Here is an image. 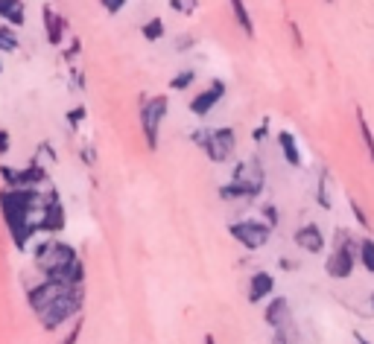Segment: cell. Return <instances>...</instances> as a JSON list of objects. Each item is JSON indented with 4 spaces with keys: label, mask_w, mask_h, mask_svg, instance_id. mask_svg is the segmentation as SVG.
Masks as SVG:
<instances>
[{
    "label": "cell",
    "mask_w": 374,
    "mask_h": 344,
    "mask_svg": "<svg viewBox=\"0 0 374 344\" xmlns=\"http://www.w3.org/2000/svg\"><path fill=\"white\" fill-rule=\"evenodd\" d=\"M47 181H50V172L38 157L26 169H21V187H44Z\"/></svg>",
    "instance_id": "15"
},
{
    "label": "cell",
    "mask_w": 374,
    "mask_h": 344,
    "mask_svg": "<svg viewBox=\"0 0 374 344\" xmlns=\"http://www.w3.org/2000/svg\"><path fill=\"white\" fill-rule=\"evenodd\" d=\"M190 140L205 152L211 164H228L237 149V132L231 126H216V128H199L193 132Z\"/></svg>",
    "instance_id": "3"
},
{
    "label": "cell",
    "mask_w": 374,
    "mask_h": 344,
    "mask_svg": "<svg viewBox=\"0 0 374 344\" xmlns=\"http://www.w3.org/2000/svg\"><path fill=\"white\" fill-rule=\"evenodd\" d=\"M266 132H269V120H263V123H260V126L255 128V132H252V137H255V140L260 143L263 137H266Z\"/></svg>",
    "instance_id": "31"
},
{
    "label": "cell",
    "mask_w": 374,
    "mask_h": 344,
    "mask_svg": "<svg viewBox=\"0 0 374 344\" xmlns=\"http://www.w3.org/2000/svg\"><path fill=\"white\" fill-rule=\"evenodd\" d=\"M318 205L325 210H330V196H328V172H322V178H318Z\"/></svg>",
    "instance_id": "25"
},
{
    "label": "cell",
    "mask_w": 374,
    "mask_h": 344,
    "mask_svg": "<svg viewBox=\"0 0 374 344\" xmlns=\"http://www.w3.org/2000/svg\"><path fill=\"white\" fill-rule=\"evenodd\" d=\"M167 114H170V99L158 94V96H149L146 103L141 105V135L146 140V149L149 152H155L158 149V137H161V126L164 120H167Z\"/></svg>",
    "instance_id": "4"
},
{
    "label": "cell",
    "mask_w": 374,
    "mask_h": 344,
    "mask_svg": "<svg viewBox=\"0 0 374 344\" xmlns=\"http://www.w3.org/2000/svg\"><path fill=\"white\" fill-rule=\"evenodd\" d=\"M275 292V277L269 271H255L252 280H248V304H263L266 298H272Z\"/></svg>",
    "instance_id": "12"
},
{
    "label": "cell",
    "mask_w": 374,
    "mask_h": 344,
    "mask_svg": "<svg viewBox=\"0 0 374 344\" xmlns=\"http://www.w3.org/2000/svg\"><path fill=\"white\" fill-rule=\"evenodd\" d=\"M354 266H357V242L351 239L348 231H337V246L328 257L325 271L334 280H345L354 275Z\"/></svg>",
    "instance_id": "5"
},
{
    "label": "cell",
    "mask_w": 374,
    "mask_h": 344,
    "mask_svg": "<svg viewBox=\"0 0 374 344\" xmlns=\"http://www.w3.org/2000/svg\"><path fill=\"white\" fill-rule=\"evenodd\" d=\"M281 268H287V271H293V268H296V263H289V260H281Z\"/></svg>",
    "instance_id": "33"
},
{
    "label": "cell",
    "mask_w": 374,
    "mask_h": 344,
    "mask_svg": "<svg viewBox=\"0 0 374 344\" xmlns=\"http://www.w3.org/2000/svg\"><path fill=\"white\" fill-rule=\"evenodd\" d=\"M354 341H357V344H368V341L363 338V333H354Z\"/></svg>",
    "instance_id": "34"
},
{
    "label": "cell",
    "mask_w": 374,
    "mask_h": 344,
    "mask_svg": "<svg viewBox=\"0 0 374 344\" xmlns=\"http://www.w3.org/2000/svg\"><path fill=\"white\" fill-rule=\"evenodd\" d=\"M170 9L178 12V15H196V9H199V0H170Z\"/></svg>",
    "instance_id": "24"
},
{
    "label": "cell",
    "mask_w": 374,
    "mask_h": 344,
    "mask_svg": "<svg viewBox=\"0 0 374 344\" xmlns=\"http://www.w3.org/2000/svg\"><path fill=\"white\" fill-rule=\"evenodd\" d=\"M328 3H334V0H328Z\"/></svg>",
    "instance_id": "38"
},
{
    "label": "cell",
    "mask_w": 374,
    "mask_h": 344,
    "mask_svg": "<svg viewBox=\"0 0 374 344\" xmlns=\"http://www.w3.org/2000/svg\"><path fill=\"white\" fill-rule=\"evenodd\" d=\"M9 149H12V135L6 132V128H0V157L9 155Z\"/></svg>",
    "instance_id": "30"
},
{
    "label": "cell",
    "mask_w": 374,
    "mask_h": 344,
    "mask_svg": "<svg viewBox=\"0 0 374 344\" xmlns=\"http://www.w3.org/2000/svg\"><path fill=\"white\" fill-rule=\"evenodd\" d=\"M357 263H363L368 275H374V239L371 237L357 242Z\"/></svg>",
    "instance_id": "18"
},
{
    "label": "cell",
    "mask_w": 374,
    "mask_h": 344,
    "mask_svg": "<svg viewBox=\"0 0 374 344\" xmlns=\"http://www.w3.org/2000/svg\"><path fill=\"white\" fill-rule=\"evenodd\" d=\"M67 219V213H65V205H62V198L59 193L50 187V193L44 196V207H41V219H38V231H44L47 237H56L65 231V222Z\"/></svg>",
    "instance_id": "8"
},
{
    "label": "cell",
    "mask_w": 374,
    "mask_h": 344,
    "mask_svg": "<svg viewBox=\"0 0 374 344\" xmlns=\"http://www.w3.org/2000/svg\"><path fill=\"white\" fill-rule=\"evenodd\" d=\"M129 0H100V6L108 12V15H120L123 9H126Z\"/></svg>",
    "instance_id": "27"
},
{
    "label": "cell",
    "mask_w": 374,
    "mask_h": 344,
    "mask_svg": "<svg viewBox=\"0 0 374 344\" xmlns=\"http://www.w3.org/2000/svg\"><path fill=\"white\" fill-rule=\"evenodd\" d=\"M263 321H266L275 333H284V329L289 327V304H287V298H272L266 312H263Z\"/></svg>",
    "instance_id": "13"
},
{
    "label": "cell",
    "mask_w": 374,
    "mask_h": 344,
    "mask_svg": "<svg viewBox=\"0 0 374 344\" xmlns=\"http://www.w3.org/2000/svg\"><path fill=\"white\" fill-rule=\"evenodd\" d=\"M234 184H240V187L248 193V198H257L266 187V172H263V164L257 157H248V161H240L234 166V175H231Z\"/></svg>",
    "instance_id": "7"
},
{
    "label": "cell",
    "mask_w": 374,
    "mask_h": 344,
    "mask_svg": "<svg viewBox=\"0 0 374 344\" xmlns=\"http://www.w3.org/2000/svg\"><path fill=\"white\" fill-rule=\"evenodd\" d=\"M26 304L35 312L38 324L47 333H56L71 318H79L85 307V286H71L59 280H41L26 289Z\"/></svg>",
    "instance_id": "1"
},
{
    "label": "cell",
    "mask_w": 374,
    "mask_h": 344,
    "mask_svg": "<svg viewBox=\"0 0 374 344\" xmlns=\"http://www.w3.org/2000/svg\"><path fill=\"white\" fill-rule=\"evenodd\" d=\"M85 114H88V111H85V105H76L74 111H67V123H71V126L76 128L82 120H85Z\"/></svg>",
    "instance_id": "29"
},
{
    "label": "cell",
    "mask_w": 374,
    "mask_h": 344,
    "mask_svg": "<svg viewBox=\"0 0 374 344\" xmlns=\"http://www.w3.org/2000/svg\"><path fill=\"white\" fill-rule=\"evenodd\" d=\"M0 181H3L6 187H21V169L9 166V164H0Z\"/></svg>",
    "instance_id": "23"
},
{
    "label": "cell",
    "mask_w": 374,
    "mask_h": 344,
    "mask_svg": "<svg viewBox=\"0 0 374 344\" xmlns=\"http://www.w3.org/2000/svg\"><path fill=\"white\" fill-rule=\"evenodd\" d=\"M228 234L234 242H240L246 251H260L272 237V227L260 219H240L228 225Z\"/></svg>",
    "instance_id": "6"
},
{
    "label": "cell",
    "mask_w": 374,
    "mask_h": 344,
    "mask_svg": "<svg viewBox=\"0 0 374 344\" xmlns=\"http://www.w3.org/2000/svg\"><path fill=\"white\" fill-rule=\"evenodd\" d=\"M228 3H231V15L243 30V35L255 38V21H252V15H248V9H246V0H228Z\"/></svg>",
    "instance_id": "17"
},
{
    "label": "cell",
    "mask_w": 374,
    "mask_h": 344,
    "mask_svg": "<svg viewBox=\"0 0 374 344\" xmlns=\"http://www.w3.org/2000/svg\"><path fill=\"white\" fill-rule=\"evenodd\" d=\"M357 126H359V135H363L366 152H368V157H371V161H374V132H371V126H368V120H366L363 108H357Z\"/></svg>",
    "instance_id": "21"
},
{
    "label": "cell",
    "mask_w": 374,
    "mask_h": 344,
    "mask_svg": "<svg viewBox=\"0 0 374 344\" xmlns=\"http://www.w3.org/2000/svg\"><path fill=\"white\" fill-rule=\"evenodd\" d=\"M0 74H3V55H0Z\"/></svg>",
    "instance_id": "36"
},
{
    "label": "cell",
    "mask_w": 374,
    "mask_h": 344,
    "mask_svg": "<svg viewBox=\"0 0 374 344\" xmlns=\"http://www.w3.org/2000/svg\"><path fill=\"white\" fill-rule=\"evenodd\" d=\"M41 24H44V38H47V44L62 47V41H65V35H67V21H65L50 3L41 6Z\"/></svg>",
    "instance_id": "10"
},
{
    "label": "cell",
    "mask_w": 374,
    "mask_h": 344,
    "mask_svg": "<svg viewBox=\"0 0 374 344\" xmlns=\"http://www.w3.org/2000/svg\"><path fill=\"white\" fill-rule=\"evenodd\" d=\"M164 33H167V24H164L161 15H155V18H149L146 24H141V35H144V41H161Z\"/></svg>",
    "instance_id": "19"
},
{
    "label": "cell",
    "mask_w": 374,
    "mask_h": 344,
    "mask_svg": "<svg viewBox=\"0 0 374 344\" xmlns=\"http://www.w3.org/2000/svg\"><path fill=\"white\" fill-rule=\"evenodd\" d=\"M0 21L12 30H21L26 24V9H24V0H0Z\"/></svg>",
    "instance_id": "14"
},
{
    "label": "cell",
    "mask_w": 374,
    "mask_h": 344,
    "mask_svg": "<svg viewBox=\"0 0 374 344\" xmlns=\"http://www.w3.org/2000/svg\"><path fill=\"white\" fill-rule=\"evenodd\" d=\"M260 213H263V219H266V225H269L272 231H275V225L281 222V216H278V207H275V205H263V207H260Z\"/></svg>",
    "instance_id": "26"
},
{
    "label": "cell",
    "mask_w": 374,
    "mask_h": 344,
    "mask_svg": "<svg viewBox=\"0 0 374 344\" xmlns=\"http://www.w3.org/2000/svg\"><path fill=\"white\" fill-rule=\"evenodd\" d=\"M371 309H374V295H371Z\"/></svg>",
    "instance_id": "37"
},
{
    "label": "cell",
    "mask_w": 374,
    "mask_h": 344,
    "mask_svg": "<svg viewBox=\"0 0 374 344\" xmlns=\"http://www.w3.org/2000/svg\"><path fill=\"white\" fill-rule=\"evenodd\" d=\"M205 344H216V336H211V333H207V336H205Z\"/></svg>",
    "instance_id": "35"
},
{
    "label": "cell",
    "mask_w": 374,
    "mask_h": 344,
    "mask_svg": "<svg viewBox=\"0 0 374 344\" xmlns=\"http://www.w3.org/2000/svg\"><path fill=\"white\" fill-rule=\"evenodd\" d=\"M226 91H228V88H226V82H223V79H211V85H207L205 91H199V94L187 103L190 114H193V117H199V120H202V117H207V114H211L219 103H223Z\"/></svg>",
    "instance_id": "9"
},
{
    "label": "cell",
    "mask_w": 374,
    "mask_h": 344,
    "mask_svg": "<svg viewBox=\"0 0 374 344\" xmlns=\"http://www.w3.org/2000/svg\"><path fill=\"white\" fill-rule=\"evenodd\" d=\"M351 210H354V216H357V222H359V225H363V227H368V219H366V213H363V210H359V205L354 202V198H351Z\"/></svg>",
    "instance_id": "32"
},
{
    "label": "cell",
    "mask_w": 374,
    "mask_h": 344,
    "mask_svg": "<svg viewBox=\"0 0 374 344\" xmlns=\"http://www.w3.org/2000/svg\"><path fill=\"white\" fill-rule=\"evenodd\" d=\"M296 246L301 251H307V254H322L325 251V234H322V227H318L316 222L301 225L298 231H296Z\"/></svg>",
    "instance_id": "11"
},
{
    "label": "cell",
    "mask_w": 374,
    "mask_h": 344,
    "mask_svg": "<svg viewBox=\"0 0 374 344\" xmlns=\"http://www.w3.org/2000/svg\"><path fill=\"white\" fill-rule=\"evenodd\" d=\"M79 333H82V315H79V318H74V329L62 338V344H76L79 341Z\"/></svg>",
    "instance_id": "28"
},
{
    "label": "cell",
    "mask_w": 374,
    "mask_h": 344,
    "mask_svg": "<svg viewBox=\"0 0 374 344\" xmlns=\"http://www.w3.org/2000/svg\"><path fill=\"white\" fill-rule=\"evenodd\" d=\"M35 268L44 280H59L71 286H85V263L79 260L76 248L71 242H62L56 237H47L33 248Z\"/></svg>",
    "instance_id": "2"
},
{
    "label": "cell",
    "mask_w": 374,
    "mask_h": 344,
    "mask_svg": "<svg viewBox=\"0 0 374 344\" xmlns=\"http://www.w3.org/2000/svg\"><path fill=\"white\" fill-rule=\"evenodd\" d=\"M278 146H281V155H284V161L289 164V166H301V149H298V140H296V135L293 132H278Z\"/></svg>",
    "instance_id": "16"
},
{
    "label": "cell",
    "mask_w": 374,
    "mask_h": 344,
    "mask_svg": "<svg viewBox=\"0 0 374 344\" xmlns=\"http://www.w3.org/2000/svg\"><path fill=\"white\" fill-rule=\"evenodd\" d=\"M193 82H196V70H178L170 79V91H187Z\"/></svg>",
    "instance_id": "22"
},
{
    "label": "cell",
    "mask_w": 374,
    "mask_h": 344,
    "mask_svg": "<svg viewBox=\"0 0 374 344\" xmlns=\"http://www.w3.org/2000/svg\"><path fill=\"white\" fill-rule=\"evenodd\" d=\"M18 47H21V41H18V33L12 30V26L0 24V55H9V53H15Z\"/></svg>",
    "instance_id": "20"
}]
</instances>
